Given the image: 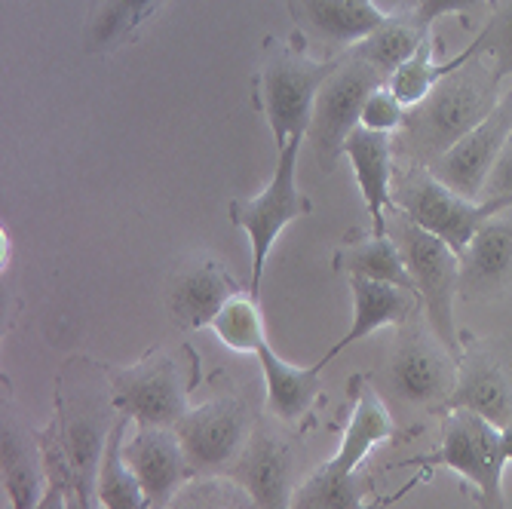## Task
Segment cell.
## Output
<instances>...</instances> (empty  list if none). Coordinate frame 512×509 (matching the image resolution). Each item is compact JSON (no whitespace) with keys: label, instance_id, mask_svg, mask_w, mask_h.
<instances>
[{"label":"cell","instance_id":"6da1fadb","mask_svg":"<svg viewBox=\"0 0 512 509\" xmlns=\"http://www.w3.org/2000/svg\"><path fill=\"white\" fill-rule=\"evenodd\" d=\"M117 418L120 411L111 396V368L86 356L68 359L56 384L53 424L71 470L68 482L92 506H99L96 500L99 467Z\"/></svg>","mask_w":512,"mask_h":509},{"label":"cell","instance_id":"7a4b0ae2","mask_svg":"<svg viewBox=\"0 0 512 509\" xmlns=\"http://www.w3.org/2000/svg\"><path fill=\"white\" fill-rule=\"evenodd\" d=\"M497 89L500 80L491 74V65L476 56L470 65L445 77L421 105L408 111L399 151L417 166L436 163L497 108Z\"/></svg>","mask_w":512,"mask_h":509},{"label":"cell","instance_id":"3957f363","mask_svg":"<svg viewBox=\"0 0 512 509\" xmlns=\"http://www.w3.org/2000/svg\"><path fill=\"white\" fill-rule=\"evenodd\" d=\"M341 56L335 59H310L304 50V40H264L261 68L255 74L252 102L267 117L276 151H283L295 135H307L313 105L322 83L338 68Z\"/></svg>","mask_w":512,"mask_h":509},{"label":"cell","instance_id":"277c9868","mask_svg":"<svg viewBox=\"0 0 512 509\" xmlns=\"http://www.w3.org/2000/svg\"><path fill=\"white\" fill-rule=\"evenodd\" d=\"M203 381L194 347H154L138 362L111 368V396L135 427H175L191 411V393Z\"/></svg>","mask_w":512,"mask_h":509},{"label":"cell","instance_id":"5b68a950","mask_svg":"<svg viewBox=\"0 0 512 509\" xmlns=\"http://www.w3.org/2000/svg\"><path fill=\"white\" fill-rule=\"evenodd\" d=\"M387 234L396 240L408 264L417 298H421L427 313V326L460 359L463 335L454 322V298L460 292V255L445 240L433 237L430 230L417 227L399 209H393V215L387 218Z\"/></svg>","mask_w":512,"mask_h":509},{"label":"cell","instance_id":"8992f818","mask_svg":"<svg viewBox=\"0 0 512 509\" xmlns=\"http://www.w3.org/2000/svg\"><path fill=\"white\" fill-rule=\"evenodd\" d=\"M399 467H448L460 473L463 482L476 488L479 506L482 509H503V445H500V430L485 421L482 414L457 408L442 414V442L433 454L408 457Z\"/></svg>","mask_w":512,"mask_h":509},{"label":"cell","instance_id":"52a82bcc","mask_svg":"<svg viewBox=\"0 0 512 509\" xmlns=\"http://www.w3.org/2000/svg\"><path fill=\"white\" fill-rule=\"evenodd\" d=\"M301 138L304 135H295L283 151H276L273 178L267 181V188L261 194L230 200V206H227L230 224L246 230L249 246H252V295L255 298L261 292V276H264L267 255H270L276 237L283 234L286 224L313 212V200L298 188V178H295Z\"/></svg>","mask_w":512,"mask_h":509},{"label":"cell","instance_id":"ba28073f","mask_svg":"<svg viewBox=\"0 0 512 509\" xmlns=\"http://www.w3.org/2000/svg\"><path fill=\"white\" fill-rule=\"evenodd\" d=\"M393 200L402 215H408L417 227L430 230L433 237L445 240L457 255L470 246L476 230L488 218L512 206L506 200L479 203L460 197L457 191L445 188L427 166H411L408 172H402V178L393 181Z\"/></svg>","mask_w":512,"mask_h":509},{"label":"cell","instance_id":"9c48e42d","mask_svg":"<svg viewBox=\"0 0 512 509\" xmlns=\"http://www.w3.org/2000/svg\"><path fill=\"white\" fill-rule=\"evenodd\" d=\"M384 83L387 80L353 50L350 56H341L335 74L322 83L316 105H313L310 129H307L316 166L322 172H335L338 160L344 157V145L350 132L362 120L365 99Z\"/></svg>","mask_w":512,"mask_h":509},{"label":"cell","instance_id":"30bf717a","mask_svg":"<svg viewBox=\"0 0 512 509\" xmlns=\"http://www.w3.org/2000/svg\"><path fill=\"white\" fill-rule=\"evenodd\" d=\"M255 414L243 396H218L191 408L172 427L188 454L194 479L227 476L255 433Z\"/></svg>","mask_w":512,"mask_h":509},{"label":"cell","instance_id":"8fae6325","mask_svg":"<svg viewBox=\"0 0 512 509\" xmlns=\"http://www.w3.org/2000/svg\"><path fill=\"white\" fill-rule=\"evenodd\" d=\"M457 384V356L427 329H405L384 365V387L405 405L442 411Z\"/></svg>","mask_w":512,"mask_h":509},{"label":"cell","instance_id":"7c38bea8","mask_svg":"<svg viewBox=\"0 0 512 509\" xmlns=\"http://www.w3.org/2000/svg\"><path fill=\"white\" fill-rule=\"evenodd\" d=\"M457 408L482 414L497 430L512 424V347L503 341H470L457 359V384L439 414Z\"/></svg>","mask_w":512,"mask_h":509},{"label":"cell","instance_id":"4fadbf2b","mask_svg":"<svg viewBox=\"0 0 512 509\" xmlns=\"http://www.w3.org/2000/svg\"><path fill=\"white\" fill-rule=\"evenodd\" d=\"M509 135H512V89L476 129H470L454 148H448L427 169L460 197L479 200L503 145L509 142Z\"/></svg>","mask_w":512,"mask_h":509},{"label":"cell","instance_id":"5bb4252c","mask_svg":"<svg viewBox=\"0 0 512 509\" xmlns=\"http://www.w3.org/2000/svg\"><path fill=\"white\" fill-rule=\"evenodd\" d=\"M237 295H243V289L234 280V273L209 252H197L175 267L166 301H169V316L178 329L200 332L212 326L224 304Z\"/></svg>","mask_w":512,"mask_h":509},{"label":"cell","instance_id":"9a60e30c","mask_svg":"<svg viewBox=\"0 0 512 509\" xmlns=\"http://www.w3.org/2000/svg\"><path fill=\"white\" fill-rule=\"evenodd\" d=\"M123 460L142 485L148 509H166L184 485L194 482L188 454L172 427H135L132 439L123 442Z\"/></svg>","mask_w":512,"mask_h":509},{"label":"cell","instance_id":"2e32d148","mask_svg":"<svg viewBox=\"0 0 512 509\" xmlns=\"http://www.w3.org/2000/svg\"><path fill=\"white\" fill-rule=\"evenodd\" d=\"M240 482L258 509H292L295 500V451L286 436L258 424L246 451L227 473Z\"/></svg>","mask_w":512,"mask_h":509},{"label":"cell","instance_id":"e0dca14e","mask_svg":"<svg viewBox=\"0 0 512 509\" xmlns=\"http://www.w3.org/2000/svg\"><path fill=\"white\" fill-rule=\"evenodd\" d=\"M347 396H350V421L344 427V439H341V448L332 460H325V470L335 473V476H353L359 470L362 460L375 451V445L393 439L399 433L393 414L384 402V396L378 393V387L371 384L365 375H353L350 387H347Z\"/></svg>","mask_w":512,"mask_h":509},{"label":"cell","instance_id":"ac0fdd59","mask_svg":"<svg viewBox=\"0 0 512 509\" xmlns=\"http://www.w3.org/2000/svg\"><path fill=\"white\" fill-rule=\"evenodd\" d=\"M512 283V206L488 218L460 252V295L488 298Z\"/></svg>","mask_w":512,"mask_h":509},{"label":"cell","instance_id":"d6986e66","mask_svg":"<svg viewBox=\"0 0 512 509\" xmlns=\"http://www.w3.org/2000/svg\"><path fill=\"white\" fill-rule=\"evenodd\" d=\"M255 356H258L261 375H264L270 414L283 421V424H304L310 418V411L316 408L322 390H325V384H322V368L329 365L335 356L325 353L322 359H316L307 368L283 362V359H279L270 350V344H261Z\"/></svg>","mask_w":512,"mask_h":509},{"label":"cell","instance_id":"ffe728a7","mask_svg":"<svg viewBox=\"0 0 512 509\" xmlns=\"http://www.w3.org/2000/svg\"><path fill=\"white\" fill-rule=\"evenodd\" d=\"M344 157L356 172L365 209L375 221L378 234H387V212L396 209L393 200V135L356 126L344 145Z\"/></svg>","mask_w":512,"mask_h":509},{"label":"cell","instance_id":"44dd1931","mask_svg":"<svg viewBox=\"0 0 512 509\" xmlns=\"http://www.w3.org/2000/svg\"><path fill=\"white\" fill-rule=\"evenodd\" d=\"M289 16L301 34L332 46H356L387 19L375 0H289Z\"/></svg>","mask_w":512,"mask_h":509},{"label":"cell","instance_id":"7402d4cb","mask_svg":"<svg viewBox=\"0 0 512 509\" xmlns=\"http://www.w3.org/2000/svg\"><path fill=\"white\" fill-rule=\"evenodd\" d=\"M0 467H4V491L10 509H34L46 494V464L37 436H28L10 405H4L0 427Z\"/></svg>","mask_w":512,"mask_h":509},{"label":"cell","instance_id":"603a6c76","mask_svg":"<svg viewBox=\"0 0 512 509\" xmlns=\"http://www.w3.org/2000/svg\"><path fill=\"white\" fill-rule=\"evenodd\" d=\"M350 292H353V322L350 332L329 350L332 356H338L341 350H347L350 344L375 335L384 326H402V322L414 313L417 298L408 289L390 286V283H378V280H365V276H347Z\"/></svg>","mask_w":512,"mask_h":509},{"label":"cell","instance_id":"cb8c5ba5","mask_svg":"<svg viewBox=\"0 0 512 509\" xmlns=\"http://www.w3.org/2000/svg\"><path fill=\"white\" fill-rule=\"evenodd\" d=\"M332 267L347 276H365V280L390 283V286H399V289H408L417 295L408 264H405L396 240L390 234H378V230H371V234L353 230V234L344 240V246L335 252Z\"/></svg>","mask_w":512,"mask_h":509},{"label":"cell","instance_id":"d4e9b609","mask_svg":"<svg viewBox=\"0 0 512 509\" xmlns=\"http://www.w3.org/2000/svg\"><path fill=\"white\" fill-rule=\"evenodd\" d=\"M430 37V25L421 22L417 10L387 13L384 25L371 31L362 43L353 46V53L362 56L384 80H390Z\"/></svg>","mask_w":512,"mask_h":509},{"label":"cell","instance_id":"484cf974","mask_svg":"<svg viewBox=\"0 0 512 509\" xmlns=\"http://www.w3.org/2000/svg\"><path fill=\"white\" fill-rule=\"evenodd\" d=\"M166 0H96L86 22V53H111L163 10Z\"/></svg>","mask_w":512,"mask_h":509},{"label":"cell","instance_id":"4316f807","mask_svg":"<svg viewBox=\"0 0 512 509\" xmlns=\"http://www.w3.org/2000/svg\"><path fill=\"white\" fill-rule=\"evenodd\" d=\"M476 56H479V46H476V40H473V43L467 46V50L457 53V56H451L448 62H436V56H433V37H427V40L421 43V50H417V53H414V56L387 80V86L393 89V96L411 111L414 105H421L445 77H451V74L460 71L463 65H470Z\"/></svg>","mask_w":512,"mask_h":509},{"label":"cell","instance_id":"83f0119b","mask_svg":"<svg viewBox=\"0 0 512 509\" xmlns=\"http://www.w3.org/2000/svg\"><path fill=\"white\" fill-rule=\"evenodd\" d=\"M126 427H129V418L120 414L111 436H108V445H105L99 482H96V500L102 509H148L142 485H138V479L132 476V470L123 460Z\"/></svg>","mask_w":512,"mask_h":509},{"label":"cell","instance_id":"f1b7e54d","mask_svg":"<svg viewBox=\"0 0 512 509\" xmlns=\"http://www.w3.org/2000/svg\"><path fill=\"white\" fill-rule=\"evenodd\" d=\"M371 494V482L362 476H335L325 467H316L298 488L292 509H384L381 506H368L365 497Z\"/></svg>","mask_w":512,"mask_h":509},{"label":"cell","instance_id":"f546056e","mask_svg":"<svg viewBox=\"0 0 512 509\" xmlns=\"http://www.w3.org/2000/svg\"><path fill=\"white\" fill-rule=\"evenodd\" d=\"M212 332L218 335V341L237 353H258L261 344H267L264 338V316L258 307L255 295H237L224 304V310L215 316Z\"/></svg>","mask_w":512,"mask_h":509},{"label":"cell","instance_id":"4dcf8cb0","mask_svg":"<svg viewBox=\"0 0 512 509\" xmlns=\"http://www.w3.org/2000/svg\"><path fill=\"white\" fill-rule=\"evenodd\" d=\"M172 509H258V506L249 497V491L230 476H206L184 485L172 500Z\"/></svg>","mask_w":512,"mask_h":509},{"label":"cell","instance_id":"1f68e13d","mask_svg":"<svg viewBox=\"0 0 512 509\" xmlns=\"http://www.w3.org/2000/svg\"><path fill=\"white\" fill-rule=\"evenodd\" d=\"M476 46H479V59L491 65V74L500 83L512 77V0H506L494 13V19L476 37Z\"/></svg>","mask_w":512,"mask_h":509},{"label":"cell","instance_id":"d6a6232c","mask_svg":"<svg viewBox=\"0 0 512 509\" xmlns=\"http://www.w3.org/2000/svg\"><path fill=\"white\" fill-rule=\"evenodd\" d=\"M405 117H408V108L393 96V89L384 83V86H378V89L365 99L359 126L375 129V132H390V135H393L396 129L405 126Z\"/></svg>","mask_w":512,"mask_h":509},{"label":"cell","instance_id":"836d02e7","mask_svg":"<svg viewBox=\"0 0 512 509\" xmlns=\"http://www.w3.org/2000/svg\"><path fill=\"white\" fill-rule=\"evenodd\" d=\"M485 200H506L512 203V135H509V142L503 145L488 181H485Z\"/></svg>","mask_w":512,"mask_h":509},{"label":"cell","instance_id":"e575fe53","mask_svg":"<svg viewBox=\"0 0 512 509\" xmlns=\"http://www.w3.org/2000/svg\"><path fill=\"white\" fill-rule=\"evenodd\" d=\"M482 4H488V0H421L414 10H417V16H421L424 25H433L442 16L470 13V10H479Z\"/></svg>","mask_w":512,"mask_h":509},{"label":"cell","instance_id":"d590c367","mask_svg":"<svg viewBox=\"0 0 512 509\" xmlns=\"http://www.w3.org/2000/svg\"><path fill=\"white\" fill-rule=\"evenodd\" d=\"M500 445H503V457H506V464L512 460V424H506L500 430Z\"/></svg>","mask_w":512,"mask_h":509},{"label":"cell","instance_id":"8d00e7d4","mask_svg":"<svg viewBox=\"0 0 512 509\" xmlns=\"http://www.w3.org/2000/svg\"><path fill=\"white\" fill-rule=\"evenodd\" d=\"M417 4H421V0H417Z\"/></svg>","mask_w":512,"mask_h":509}]
</instances>
